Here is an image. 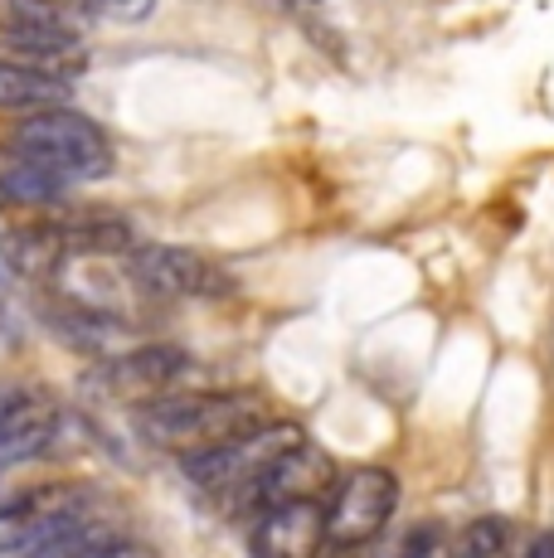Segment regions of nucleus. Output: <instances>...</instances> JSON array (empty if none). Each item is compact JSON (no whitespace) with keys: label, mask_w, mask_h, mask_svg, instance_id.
I'll return each mask as SVG.
<instances>
[{"label":"nucleus","mask_w":554,"mask_h":558,"mask_svg":"<svg viewBox=\"0 0 554 558\" xmlns=\"http://www.w3.org/2000/svg\"><path fill=\"white\" fill-rule=\"evenodd\" d=\"M258 393L249 389H195V393H161L136 403V433L161 452H205L215 442L258 427Z\"/></svg>","instance_id":"obj_1"},{"label":"nucleus","mask_w":554,"mask_h":558,"mask_svg":"<svg viewBox=\"0 0 554 558\" xmlns=\"http://www.w3.org/2000/svg\"><path fill=\"white\" fill-rule=\"evenodd\" d=\"M302 442L306 437L297 423H258V427H249V433L229 437V442H215V447H205V452L180 457V471H185L209 500H224L229 510H249L258 481Z\"/></svg>","instance_id":"obj_2"},{"label":"nucleus","mask_w":554,"mask_h":558,"mask_svg":"<svg viewBox=\"0 0 554 558\" xmlns=\"http://www.w3.org/2000/svg\"><path fill=\"white\" fill-rule=\"evenodd\" d=\"M10 156L29 160V166L49 170L63 185H83V180L112 175V142L98 122H88L73 107H49L35 112L10 132Z\"/></svg>","instance_id":"obj_3"},{"label":"nucleus","mask_w":554,"mask_h":558,"mask_svg":"<svg viewBox=\"0 0 554 558\" xmlns=\"http://www.w3.org/2000/svg\"><path fill=\"white\" fill-rule=\"evenodd\" d=\"M122 263L132 287H142L146 296H161V302H215V296L233 292V277L215 257L176 248V243H132Z\"/></svg>","instance_id":"obj_4"},{"label":"nucleus","mask_w":554,"mask_h":558,"mask_svg":"<svg viewBox=\"0 0 554 558\" xmlns=\"http://www.w3.org/2000/svg\"><path fill=\"white\" fill-rule=\"evenodd\" d=\"M88 520L83 486H25L0 500V558H29L63 530Z\"/></svg>","instance_id":"obj_5"},{"label":"nucleus","mask_w":554,"mask_h":558,"mask_svg":"<svg viewBox=\"0 0 554 558\" xmlns=\"http://www.w3.org/2000/svg\"><path fill=\"white\" fill-rule=\"evenodd\" d=\"M394 510H399V476L385 466H356L326 506V544L360 549L394 520Z\"/></svg>","instance_id":"obj_6"},{"label":"nucleus","mask_w":554,"mask_h":558,"mask_svg":"<svg viewBox=\"0 0 554 558\" xmlns=\"http://www.w3.org/2000/svg\"><path fill=\"white\" fill-rule=\"evenodd\" d=\"M326 549V500H282L253 514V558H322Z\"/></svg>","instance_id":"obj_7"},{"label":"nucleus","mask_w":554,"mask_h":558,"mask_svg":"<svg viewBox=\"0 0 554 558\" xmlns=\"http://www.w3.org/2000/svg\"><path fill=\"white\" fill-rule=\"evenodd\" d=\"M195 369V360L185 355L180 345H136V350H122L103 364V389L117 393V399H161V393H176V384Z\"/></svg>","instance_id":"obj_8"},{"label":"nucleus","mask_w":554,"mask_h":558,"mask_svg":"<svg viewBox=\"0 0 554 558\" xmlns=\"http://www.w3.org/2000/svg\"><path fill=\"white\" fill-rule=\"evenodd\" d=\"M59 437V408L35 393H10L0 408V476L45 457Z\"/></svg>","instance_id":"obj_9"},{"label":"nucleus","mask_w":554,"mask_h":558,"mask_svg":"<svg viewBox=\"0 0 554 558\" xmlns=\"http://www.w3.org/2000/svg\"><path fill=\"white\" fill-rule=\"evenodd\" d=\"M332 481H336L332 457L316 452L312 442H302V447H292V452H287L268 471V476L258 481L249 510L258 514V510H268V506H282V500H322L326 490H332Z\"/></svg>","instance_id":"obj_10"},{"label":"nucleus","mask_w":554,"mask_h":558,"mask_svg":"<svg viewBox=\"0 0 554 558\" xmlns=\"http://www.w3.org/2000/svg\"><path fill=\"white\" fill-rule=\"evenodd\" d=\"M69 98H73V83L0 59V112H29L35 117V112H49V107H63Z\"/></svg>","instance_id":"obj_11"},{"label":"nucleus","mask_w":554,"mask_h":558,"mask_svg":"<svg viewBox=\"0 0 554 558\" xmlns=\"http://www.w3.org/2000/svg\"><path fill=\"white\" fill-rule=\"evenodd\" d=\"M63 190H69L63 180H55L39 166H29V160H20V156L0 160V199H10V204H55Z\"/></svg>","instance_id":"obj_12"},{"label":"nucleus","mask_w":554,"mask_h":558,"mask_svg":"<svg viewBox=\"0 0 554 558\" xmlns=\"http://www.w3.org/2000/svg\"><path fill=\"white\" fill-rule=\"evenodd\" d=\"M55 330L69 345H83V350H108L117 336H122V320L112 316H98V311L79 306V311H63V316H55Z\"/></svg>","instance_id":"obj_13"},{"label":"nucleus","mask_w":554,"mask_h":558,"mask_svg":"<svg viewBox=\"0 0 554 558\" xmlns=\"http://www.w3.org/2000/svg\"><path fill=\"white\" fill-rule=\"evenodd\" d=\"M0 25H29V29H79V15L59 0H0ZM83 35V29H79Z\"/></svg>","instance_id":"obj_14"},{"label":"nucleus","mask_w":554,"mask_h":558,"mask_svg":"<svg viewBox=\"0 0 554 558\" xmlns=\"http://www.w3.org/2000/svg\"><path fill=\"white\" fill-rule=\"evenodd\" d=\"M506 539H510L506 520H477L447 558H506Z\"/></svg>","instance_id":"obj_15"},{"label":"nucleus","mask_w":554,"mask_h":558,"mask_svg":"<svg viewBox=\"0 0 554 558\" xmlns=\"http://www.w3.org/2000/svg\"><path fill=\"white\" fill-rule=\"evenodd\" d=\"M79 558H156L152 549H146L142 539H127V534H117V530H108L103 534L93 549H83Z\"/></svg>","instance_id":"obj_16"},{"label":"nucleus","mask_w":554,"mask_h":558,"mask_svg":"<svg viewBox=\"0 0 554 558\" xmlns=\"http://www.w3.org/2000/svg\"><path fill=\"white\" fill-rule=\"evenodd\" d=\"M83 10L103 20H146L156 10V0H83Z\"/></svg>","instance_id":"obj_17"},{"label":"nucleus","mask_w":554,"mask_h":558,"mask_svg":"<svg viewBox=\"0 0 554 558\" xmlns=\"http://www.w3.org/2000/svg\"><path fill=\"white\" fill-rule=\"evenodd\" d=\"M404 558H447V544L429 530V524H423V530L409 539V549H404Z\"/></svg>","instance_id":"obj_18"},{"label":"nucleus","mask_w":554,"mask_h":558,"mask_svg":"<svg viewBox=\"0 0 554 558\" xmlns=\"http://www.w3.org/2000/svg\"><path fill=\"white\" fill-rule=\"evenodd\" d=\"M526 558H554V534H535V539H530V549H526Z\"/></svg>","instance_id":"obj_19"},{"label":"nucleus","mask_w":554,"mask_h":558,"mask_svg":"<svg viewBox=\"0 0 554 558\" xmlns=\"http://www.w3.org/2000/svg\"><path fill=\"white\" fill-rule=\"evenodd\" d=\"M79 5H83V0H79Z\"/></svg>","instance_id":"obj_20"}]
</instances>
